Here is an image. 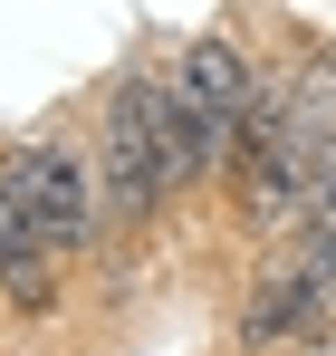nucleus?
I'll return each instance as SVG.
<instances>
[{
    "mask_svg": "<svg viewBox=\"0 0 336 356\" xmlns=\"http://www.w3.org/2000/svg\"><path fill=\"white\" fill-rule=\"evenodd\" d=\"M0 174L19 183V202L39 212V232L58 250H96L106 232V183H96V154H77V145H58V135H29V145H10L0 154Z\"/></svg>",
    "mask_w": 336,
    "mask_h": 356,
    "instance_id": "nucleus-1",
    "label": "nucleus"
},
{
    "mask_svg": "<svg viewBox=\"0 0 336 356\" xmlns=\"http://www.w3.org/2000/svg\"><path fill=\"white\" fill-rule=\"evenodd\" d=\"M96 183H106L115 232H144V222L173 202L164 154H154V116H144V77H115L106 106H96Z\"/></svg>",
    "mask_w": 336,
    "mask_h": 356,
    "instance_id": "nucleus-2",
    "label": "nucleus"
},
{
    "mask_svg": "<svg viewBox=\"0 0 336 356\" xmlns=\"http://www.w3.org/2000/svg\"><path fill=\"white\" fill-rule=\"evenodd\" d=\"M336 318V280L308 260V250H288L269 260L250 289H240V318H230V347L240 356H269V347H317Z\"/></svg>",
    "mask_w": 336,
    "mask_h": 356,
    "instance_id": "nucleus-3",
    "label": "nucleus"
},
{
    "mask_svg": "<svg viewBox=\"0 0 336 356\" xmlns=\"http://www.w3.org/2000/svg\"><path fill=\"white\" fill-rule=\"evenodd\" d=\"M0 308L10 318H58V241L19 202V183L0 174Z\"/></svg>",
    "mask_w": 336,
    "mask_h": 356,
    "instance_id": "nucleus-4",
    "label": "nucleus"
},
{
    "mask_svg": "<svg viewBox=\"0 0 336 356\" xmlns=\"http://www.w3.org/2000/svg\"><path fill=\"white\" fill-rule=\"evenodd\" d=\"M173 67L192 77V97H202V106H212L230 135H240V116H250V106H260V87H269V67L250 58L230 29H202V39H192V49H183Z\"/></svg>",
    "mask_w": 336,
    "mask_h": 356,
    "instance_id": "nucleus-5",
    "label": "nucleus"
},
{
    "mask_svg": "<svg viewBox=\"0 0 336 356\" xmlns=\"http://www.w3.org/2000/svg\"><path fill=\"white\" fill-rule=\"evenodd\" d=\"M317 356H336V347H327V337H317Z\"/></svg>",
    "mask_w": 336,
    "mask_h": 356,
    "instance_id": "nucleus-6",
    "label": "nucleus"
},
{
    "mask_svg": "<svg viewBox=\"0 0 336 356\" xmlns=\"http://www.w3.org/2000/svg\"><path fill=\"white\" fill-rule=\"evenodd\" d=\"M327 347H336V318H327Z\"/></svg>",
    "mask_w": 336,
    "mask_h": 356,
    "instance_id": "nucleus-7",
    "label": "nucleus"
}]
</instances>
